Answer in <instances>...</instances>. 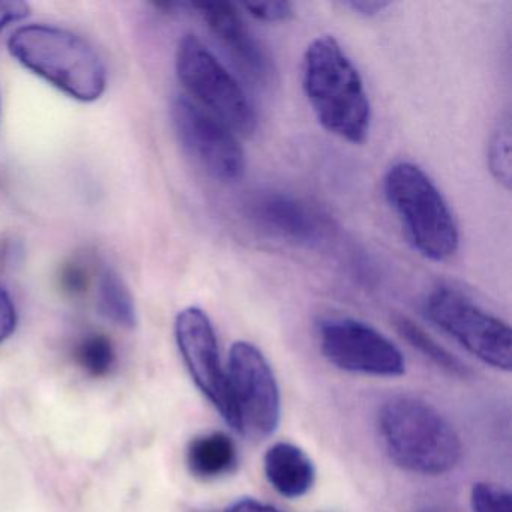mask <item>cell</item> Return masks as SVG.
<instances>
[{"label":"cell","instance_id":"cell-1","mask_svg":"<svg viewBox=\"0 0 512 512\" xmlns=\"http://www.w3.org/2000/svg\"><path fill=\"white\" fill-rule=\"evenodd\" d=\"M302 89L328 133L361 145L370 134L371 106L358 68L337 40L322 35L302 59Z\"/></svg>","mask_w":512,"mask_h":512},{"label":"cell","instance_id":"cell-2","mask_svg":"<svg viewBox=\"0 0 512 512\" xmlns=\"http://www.w3.org/2000/svg\"><path fill=\"white\" fill-rule=\"evenodd\" d=\"M377 430L392 461L410 473L440 476L461 458V440L454 425L433 404L400 395L380 407Z\"/></svg>","mask_w":512,"mask_h":512},{"label":"cell","instance_id":"cell-3","mask_svg":"<svg viewBox=\"0 0 512 512\" xmlns=\"http://www.w3.org/2000/svg\"><path fill=\"white\" fill-rule=\"evenodd\" d=\"M8 50L26 70L74 100L94 103L106 92L103 59L88 40L68 29L23 26L11 35Z\"/></svg>","mask_w":512,"mask_h":512},{"label":"cell","instance_id":"cell-4","mask_svg":"<svg viewBox=\"0 0 512 512\" xmlns=\"http://www.w3.org/2000/svg\"><path fill=\"white\" fill-rule=\"evenodd\" d=\"M383 193L413 250L433 262H445L460 247L457 221L430 176L409 161L392 164Z\"/></svg>","mask_w":512,"mask_h":512},{"label":"cell","instance_id":"cell-5","mask_svg":"<svg viewBox=\"0 0 512 512\" xmlns=\"http://www.w3.org/2000/svg\"><path fill=\"white\" fill-rule=\"evenodd\" d=\"M176 74L194 103L220 119L236 136H253L257 115L235 77L196 37L185 35L176 49Z\"/></svg>","mask_w":512,"mask_h":512},{"label":"cell","instance_id":"cell-6","mask_svg":"<svg viewBox=\"0 0 512 512\" xmlns=\"http://www.w3.org/2000/svg\"><path fill=\"white\" fill-rule=\"evenodd\" d=\"M424 310L434 325L479 361L496 370L511 371L512 332L508 323L445 284L428 293Z\"/></svg>","mask_w":512,"mask_h":512},{"label":"cell","instance_id":"cell-7","mask_svg":"<svg viewBox=\"0 0 512 512\" xmlns=\"http://www.w3.org/2000/svg\"><path fill=\"white\" fill-rule=\"evenodd\" d=\"M226 370L235 430L256 440L274 434L280 425L281 394L262 350L248 341H236Z\"/></svg>","mask_w":512,"mask_h":512},{"label":"cell","instance_id":"cell-8","mask_svg":"<svg viewBox=\"0 0 512 512\" xmlns=\"http://www.w3.org/2000/svg\"><path fill=\"white\" fill-rule=\"evenodd\" d=\"M173 130L182 148L211 178L230 184L244 176L247 161L236 134L188 95L173 100Z\"/></svg>","mask_w":512,"mask_h":512},{"label":"cell","instance_id":"cell-9","mask_svg":"<svg viewBox=\"0 0 512 512\" xmlns=\"http://www.w3.org/2000/svg\"><path fill=\"white\" fill-rule=\"evenodd\" d=\"M323 356L347 373L398 377L406 371L401 350L368 323L352 317H328L317 329Z\"/></svg>","mask_w":512,"mask_h":512},{"label":"cell","instance_id":"cell-10","mask_svg":"<svg viewBox=\"0 0 512 512\" xmlns=\"http://www.w3.org/2000/svg\"><path fill=\"white\" fill-rule=\"evenodd\" d=\"M175 338L197 388L227 424L235 428L227 370L221 362L217 334L208 314L199 307L179 311L175 319Z\"/></svg>","mask_w":512,"mask_h":512},{"label":"cell","instance_id":"cell-11","mask_svg":"<svg viewBox=\"0 0 512 512\" xmlns=\"http://www.w3.org/2000/svg\"><path fill=\"white\" fill-rule=\"evenodd\" d=\"M191 10L202 16L242 76L262 88H269L275 82L274 62L245 25L238 7L229 2H203L191 4Z\"/></svg>","mask_w":512,"mask_h":512},{"label":"cell","instance_id":"cell-12","mask_svg":"<svg viewBox=\"0 0 512 512\" xmlns=\"http://www.w3.org/2000/svg\"><path fill=\"white\" fill-rule=\"evenodd\" d=\"M247 215L260 230L299 245L319 244L326 235V221L313 206L280 191L256 194Z\"/></svg>","mask_w":512,"mask_h":512},{"label":"cell","instance_id":"cell-13","mask_svg":"<svg viewBox=\"0 0 512 512\" xmlns=\"http://www.w3.org/2000/svg\"><path fill=\"white\" fill-rule=\"evenodd\" d=\"M266 479L287 499L305 496L316 481V467L307 452L289 442H278L263 458Z\"/></svg>","mask_w":512,"mask_h":512},{"label":"cell","instance_id":"cell-14","mask_svg":"<svg viewBox=\"0 0 512 512\" xmlns=\"http://www.w3.org/2000/svg\"><path fill=\"white\" fill-rule=\"evenodd\" d=\"M187 464L197 478H220L235 470L238 448L232 437L223 431L202 434L188 445Z\"/></svg>","mask_w":512,"mask_h":512},{"label":"cell","instance_id":"cell-15","mask_svg":"<svg viewBox=\"0 0 512 512\" xmlns=\"http://www.w3.org/2000/svg\"><path fill=\"white\" fill-rule=\"evenodd\" d=\"M97 307L101 316L125 329L136 328L137 310L133 293L124 278L112 268H104L98 277Z\"/></svg>","mask_w":512,"mask_h":512},{"label":"cell","instance_id":"cell-16","mask_svg":"<svg viewBox=\"0 0 512 512\" xmlns=\"http://www.w3.org/2000/svg\"><path fill=\"white\" fill-rule=\"evenodd\" d=\"M394 323L401 337H403L413 349L418 350L425 358L430 359L437 367L448 371L449 374H454V376H469V368H467L457 356L452 355L449 350L440 346V344L437 343L430 334H427L421 326L416 325L415 322L403 316L395 317Z\"/></svg>","mask_w":512,"mask_h":512},{"label":"cell","instance_id":"cell-17","mask_svg":"<svg viewBox=\"0 0 512 512\" xmlns=\"http://www.w3.org/2000/svg\"><path fill=\"white\" fill-rule=\"evenodd\" d=\"M76 361L89 376H107L116 361L112 341L106 335H88L77 344Z\"/></svg>","mask_w":512,"mask_h":512},{"label":"cell","instance_id":"cell-18","mask_svg":"<svg viewBox=\"0 0 512 512\" xmlns=\"http://www.w3.org/2000/svg\"><path fill=\"white\" fill-rule=\"evenodd\" d=\"M488 167L491 175L506 190L511 188V118L509 115L497 124L496 130L488 140Z\"/></svg>","mask_w":512,"mask_h":512},{"label":"cell","instance_id":"cell-19","mask_svg":"<svg viewBox=\"0 0 512 512\" xmlns=\"http://www.w3.org/2000/svg\"><path fill=\"white\" fill-rule=\"evenodd\" d=\"M473 512H512L509 490L491 482H476L470 491Z\"/></svg>","mask_w":512,"mask_h":512},{"label":"cell","instance_id":"cell-20","mask_svg":"<svg viewBox=\"0 0 512 512\" xmlns=\"http://www.w3.org/2000/svg\"><path fill=\"white\" fill-rule=\"evenodd\" d=\"M245 11L260 22H287L295 16L293 5L289 2H247L242 5Z\"/></svg>","mask_w":512,"mask_h":512},{"label":"cell","instance_id":"cell-21","mask_svg":"<svg viewBox=\"0 0 512 512\" xmlns=\"http://www.w3.org/2000/svg\"><path fill=\"white\" fill-rule=\"evenodd\" d=\"M17 317L16 305L10 293L0 286V343H4L16 332Z\"/></svg>","mask_w":512,"mask_h":512},{"label":"cell","instance_id":"cell-22","mask_svg":"<svg viewBox=\"0 0 512 512\" xmlns=\"http://www.w3.org/2000/svg\"><path fill=\"white\" fill-rule=\"evenodd\" d=\"M61 286L65 292L71 293V295H80L88 289V271L79 263H70L62 269Z\"/></svg>","mask_w":512,"mask_h":512},{"label":"cell","instance_id":"cell-23","mask_svg":"<svg viewBox=\"0 0 512 512\" xmlns=\"http://www.w3.org/2000/svg\"><path fill=\"white\" fill-rule=\"evenodd\" d=\"M31 13V7L20 0H0V31L7 26L26 19Z\"/></svg>","mask_w":512,"mask_h":512},{"label":"cell","instance_id":"cell-24","mask_svg":"<svg viewBox=\"0 0 512 512\" xmlns=\"http://www.w3.org/2000/svg\"><path fill=\"white\" fill-rule=\"evenodd\" d=\"M226 512H281L275 506L268 503L259 502V500L245 497V499L236 500L235 503L226 509Z\"/></svg>","mask_w":512,"mask_h":512},{"label":"cell","instance_id":"cell-25","mask_svg":"<svg viewBox=\"0 0 512 512\" xmlns=\"http://www.w3.org/2000/svg\"><path fill=\"white\" fill-rule=\"evenodd\" d=\"M389 5L391 4H388V2H350L347 7L352 8L353 11L362 14V16L371 17L382 13Z\"/></svg>","mask_w":512,"mask_h":512},{"label":"cell","instance_id":"cell-26","mask_svg":"<svg viewBox=\"0 0 512 512\" xmlns=\"http://www.w3.org/2000/svg\"><path fill=\"white\" fill-rule=\"evenodd\" d=\"M0 107H2V98H0ZM0 112H2V109H0Z\"/></svg>","mask_w":512,"mask_h":512}]
</instances>
